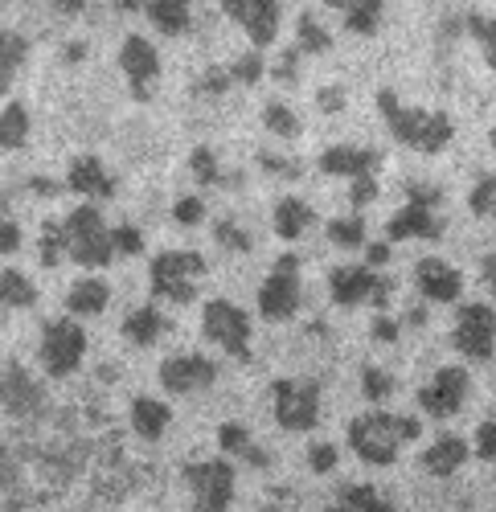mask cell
<instances>
[{"mask_svg": "<svg viewBox=\"0 0 496 512\" xmlns=\"http://www.w3.org/2000/svg\"><path fill=\"white\" fill-rule=\"evenodd\" d=\"M378 111L390 127V136L410 148V152H419V156H435L451 144V119L443 111H427V107H410L402 103L390 87L378 91Z\"/></svg>", "mask_w": 496, "mask_h": 512, "instance_id": "6da1fadb", "label": "cell"}, {"mask_svg": "<svg viewBox=\"0 0 496 512\" xmlns=\"http://www.w3.org/2000/svg\"><path fill=\"white\" fill-rule=\"evenodd\" d=\"M410 439H419V418H410V414L369 410L349 422V447L357 451V459L374 463V467H390L398 459L402 443H410Z\"/></svg>", "mask_w": 496, "mask_h": 512, "instance_id": "7a4b0ae2", "label": "cell"}, {"mask_svg": "<svg viewBox=\"0 0 496 512\" xmlns=\"http://www.w3.org/2000/svg\"><path fill=\"white\" fill-rule=\"evenodd\" d=\"M62 226H66V259H74L78 267L99 271L115 259L111 230L103 226V213L95 205H78L74 213L62 218Z\"/></svg>", "mask_w": 496, "mask_h": 512, "instance_id": "3957f363", "label": "cell"}, {"mask_svg": "<svg viewBox=\"0 0 496 512\" xmlns=\"http://www.w3.org/2000/svg\"><path fill=\"white\" fill-rule=\"evenodd\" d=\"M152 295L169 304H197V283L205 275V254L197 250H160L152 259Z\"/></svg>", "mask_w": 496, "mask_h": 512, "instance_id": "277c9868", "label": "cell"}, {"mask_svg": "<svg viewBox=\"0 0 496 512\" xmlns=\"http://www.w3.org/2000/svg\"><path fill=\"white\" fill-rule=\"evenodd\" d=\"M271 410L283 431H316L320 381L316 377H279L271 386Z\"/></svg>", "mask_w": 496, "mask_h": 512, "instance_id": "5b68a950", "label": "cell"}, {"mask_svg": "<svg viewBox=\"0 0 496 512\" xmlns=\"http://www.w3.org/2000/svg\"><path fill=\"white\" fill-rule=\"evenodd\" d=\"M328 291H333V300H337L341 308L374 304L378 316H386L394 279L378 275L374 267H333V271H328Z\"/></svg>", "mask_w": 496, "mask_h": 512, "instance_id": "8992f818", "label": "cell"}, {"mask_svg": "<svg viewBox=\"0 0 496 512\" xmlns=\"http://www.w3.org/2000/svg\"><path fill=\"white\" fill-rule=\"evenodd\" d=\"M82 357H87V332L78 328L74 316H58L46 320L41 328V365H46L50 377H70Z\"/></svg>", "mask_w": 496, "mask_h": 512, "instance_id": "52a82bcc", "label": "cell"}, {"mask_svg": "<svg viewBox=\"0 0 496 512\" xmlns=\"http://www.w3.org/2000/svg\"><path fill=\"white\" fill-rule=\"evenodd\" d=\"M201 332L222 353H230L238 361H251V320H246V312L234 308L230 300H210V304H205Z\"/></svg>", "mask_w": 496, "mask_h": 512, "instance_id": "ba28073f", "label": "cell"}, {"mask_svg": "<svg viewBox=\"0 0 496 512\" xmlns=\"http://www.w3.org/2000/svg\"><path fill=\"white\" fill-rule=\"evenodd\" d=\"M185 484L193 488V512H230L234 500V463L230 459H205L185 463Z\"/></svg>", "mask_w": 496, "mask_h": 512, "instance_id": "9c48e42d", "label": "cell"}, {"mask_svg": "<svg viewBox=\"0 0 496 512\" xmlns=\"http://www.w3.org/2000/svg\"><path fill=\"white\" fill-rule=\"evenodd\" d=\"M259 312L267 320H292L300 312V254H279L259 287Z\"/></svg>", "mask_w": 496, "mask_h": 512, "instance_id": "30bf717a", "label": "cell"}, {"mask_svg": "<svg viewBox=\"0 0 496 512\" xmlns=\"http://www.w3.org/2000/svg\"><path fill=\"white\" fill-rule=\"evenodd\" d=\"M451 345L468 361H488L496 353V312L488 304H460L456 328H451Z\"/></svg>", "mask_w": 496, "mask_h": 512, "instance_id": "8fae6325", "label": "cell"}, {"mask_svg": "<svg viewBox=\"0 0 496 512\" xmlns=\"http://www.w3.org/2000/svg\"><path fill=\"white\" fill-rule=\"evenodd\" d=\"M119 70L123 78H128V91L136 103H148L152 91H156V78H160V54L148 37L132 33V37H123V46H119Z\"/></svg>", "mask_w": 496, "mask_h": 512, "instance_id": "7c38bea8", "label": "cell"}, {"mask_svg": "<svg viewBox=\"0 0 496 512\" xmlns=\"http://www.w3.org/2000/svg\"><path fill=\"white\" fill-rule=\"evenodd\" d=\"M468 386H472V377H468L464 365H443V369L435 373V381H427V386L419 390L423 414H431V418H439V422L451 418V414H460L464 402H468Z\"/></svg>", "mask_w": 496, "mask_h": 512, "instance_id": "4fadbf2b", "label": "cell"}, {"mask_svg": "<svg viewBox=\"0 0 496 512\" xmlns=\"http://www.w3.org/2000/svg\"><path fill=\"white\" fill-rule=\"evenodd\" d=\"M218 381V365L210 357H197V353H185V357H169L160 365V386L169 394H197L205 386Z\"/></svg>", "mask_w": 496, "mask_h": 512, "instance_id": "5bb4252c", "label": "cell"}, {"mask_svg": "<svg viewBox=\"0 0 496 512\" xmlns=\"http://www.w3.org/2000/svg\"><path fill=\"white\" fill-rule=\"evenodd\" d=\"M226 17L246 29V37L255 41V50H267L279 33V5L275 0H226Z\"/></svg>", "mask_w": 496, "mask_h": 512, "instance_id": "9a60e30c", "label": "cell"}, {"mask_svg": "<svg viewBox=\"0 0 496 512\" xmlns=\"http://www.w3.org/2000/svg\"><path fill=\"white\" fill-rule=\"evenodd\" d=\"M378 164H382V152H374V148H357V144H337V148H324V152H320V173H324V177L357 181V177H369V173H374Z\"/></svg>", "mask_w": 496, "mask_h": 512, "instance_id": "2e32d148", "label": "cell"}, {"mask_svg": "<svg viewBox=\"0 0 496 512\" xmlns=\"http://www.w3.org/2000/svg\"><path fill=\"white\" fill-rule=\"evenodd\" d=\"M415 283H419V291L427 295L431 304H456L464 295V275L451 263H443V259H423L415 267Z\"/></svg>", "mask_w": 496, "mask_h": 512, "instance_id": "e0dca14e", "label": "cell"}, {"mask_svg": "<svg viewBox=\"0 0 496 512\" xmlns=\"http://www.w3.org/2000/svg\"><path fill=\"white\" fill-rule=\"evenodd\" d=\"M386 238L390 242H402V238H419V242H435V238H443V218L435 209H427V205H402L394 218H390V226H386Z\"/></svg>", "mask_w": 496, "mask_h": 512, "instance_id": "ac0fdd59", "label": "cell"}, {"mask_svg": "<svg viewBox=\"0 0 496 512\" xmlns=\"http://www.w3.org/2000/svg\"><path fill=\"white\" fill-rule=\"evenodd\" d=\"M66 189H74L78 197L103 201V197H115V177L103 168V160H99V156H78V160H70Z\"/></svg>", "mask_w": 496, "mask_h": 512, "instance_id": "d6986e66", "label": "cell"}, {"mask_svg": "<svg viewBox=\"0 0 496 512\" xmlns=\"http://www.w3.org/2000/svg\"><path fill=\"white\" fill-rule=\"evenodd\" d=\"M468 463V443L464 439H456V435H443V439H435L427 451H423V472L427 476H456L460 467Z\"/></svg>", "mask_w": 496, "mask_h": 512, "instance_id": "ffe728a7", "label": "cell"}, {"mask_svg": "<svg viewBox=\"0 0 496 512\" xmlns=\"http://www.w3.org/2000/svg\"><path fill=\"white\" fill-rule=\"evenodd\" d=\"M218 447L226 455H238L242 463H251V467H271V455L251 443V431H246L242 422H222L218 426Z\"/></svg>", "mask_w": 496, "mask_h": 512, "instance_id": "44dd1931", "label": "cell"}, {"mask_svg": "<svg viewBox=\"0 0 496 512\" xmlns=\"http://www.w3.org/2000/svg\"><path fill=\"white\" fill-rule=\"evenodd\" d=\"M169 422H173V410L164 406V402H156V398H148V394L132 398V426H136V435H140V439L156 443Z\"/></svg>", "mask_w": 496, "mask_h": 512, "instance_id": "7402d4cb", "label": "cell"}, {"mask_svg": "<svg viewBox=\"0 0 496 512\" xmlns=\"http://www.w3.org/2000/svg\"><path fill=\"white\" fill-rule=\"evenodd\" d=\"M111 300V287L103 279H78L70 291H66V312L70 316H99Z\"/></svg>", "mask_w": 496, "mask_h": 512, "instance_id": "603a6c76", "label": "cell"}, {"mask_svg": "<svg viewBox=\"0 0 496 512\" xmlns=\"http://www.w3.org/2000/svg\"><path fill=\"white\" fill-rule=\"evenodd\" d=\"M164 328H169V320H164V312H160V308H152V304L136 308L128 320H123V336H128L132 345H140V349L156 345V340L164 336Z\"/></svg>", "mask_w": 496, "mask_h": 512, "instance_id": "cb8c5ba5", "label": "cell"}, {"mask_svg": "<svg viewBox=\"0 0 496 512\" xmlns=\"http://www.w3.org/2000/svg\"><path fill=\"white\" fill-rule=\"evenodd\" d=\"M271 226H275V234L279 238H300L308 226H312V205L308 201H300V197H283L279 205H275V213H271Z\"/></svg>", "mask_w": 496, "mask_h": 512, "instance_id": "d4e9b609", "label": "cell"}, {"mask_svg": "<svg viewBox=\"0 0 496 512\" xmlns=\"http://www.w3.org/2000/svg\"><path fill=\"white\" fill-rule=\"evenodd\" d=\"M37 402H41V394L33 386V377L21 365H5V410L9 414H29Z\"/></svg>", "mask_w": 496, "mask_h": 512, "instance_id": "484cf974", "label": "cell"}, {"mask_svg": "<svg viewBox=\"0 0 496 512\" xmlns=\"http://www.w3.org/2000/svg\"><path fill=\"white\" fill-rule=\"evenodd\" d=\"M144 13H148V21H152L164 37H181V33L189 29V17H193L185 0H148Z\"/></svg>", "mask_w": 496, "mask_h": 512, "instance_id": "4316f807", "label": "cell"}, {"mask_svg": "<svg viewBox=\"0 0 496 512\" xmlns=\"http://www.w3.org/2000/svg\"><path fill=\"white\" fill-rule=\"evenodd\" d=\"M333 9H341L345 13V29L349 33H361V37H369V33H378V25H382V0H337Z\"/></svg>", "mask_w": 496, "mask_h": 512, "instance_id": "83f0119b", "label": "cell"}, {"mask_svg": "<svg viewBox=\"0 0 496 512\" xmlns=\"http://www.w3.org/2000/svg\"><path fill=\"white\" fill-rule=\"evenodd\" d=\"M333 512H394V504L374 484H349Z\"/></svg>", "mask_w": 496, "mask_h": 512, "instance_id": "f1b7e54d", "label": "cell"}, {"mask_svg": "<svg viewBox=\"0 0 496 512\" xmlns=\"http://www.w3.org/2000/svg\"><path fill=\"white\" fill-rule=\"evenodd\" d=\"M296 50L308 58V54H328L333 50V33H328L316 13H300V25H296Z\"/></svg>", "mask_w": 496, "mask_h": 512, "instance_id": "f546056e", "label": "cell"}, {"mask_svg": "<svg viewBox=\"0 0 496 512\" xmlns=\"http://www.w3.org/2000/svg\"><path fill=\"white\" fill-rule=\"evenodd\" d=\"M464 29L472 33L480 58L488 62V70H496V17H484V13H468L464 17Z\"/></svg>", "mask_w": 496, "mask_h": 512, "instance_id": "4dcf8cb0", "label": "cell"}, {"mask_svg": "<svg viewBox=\"0 0 496 512\" xmlns=\"http://www.w3.org/2000/svg\"><path fill=\"white\" fill-rule=\"evenodd\" d=\"M37 254H41V267H58L66 259V226L62 222H41V242H37Z\"/></svg>", "mask_w": 496, "mask_h": 512, "instance_id": "1f68e13d", "label": "cell"}, {"mask_svg": "<svg viewBox=\"0 0 496 512\" xmlns=\"http://www.w3.org/2000/svg\"><path fill=\"white\" fill-rule=\"evenodd\" d=\"M0 295H5L9 308H33L37 304V287L17 267H9L5 275H0Z\"/></svg>", "mask_w": 496, "mask_h": 512, "instance_id": "d6a6232c", "label": "cell"}, {"mask_svg": "<svg viewBox=\"0 0 496 512\" xmlns=\"http://www.w3.org/2000/svg\"><path fill=\"white\" fill-rule=\"evenodd\" d=\"M25 136H29V115H25L21 103H9L5 115H0V144H5L9 152H17L25 144Z\"/></svg>", "mask_w": 496, "mask_h": 512, "instance_id": "836d02e7", "label": "cell"}, {"mask_svg": "<svg viewBox=\"0 0 496 512\" xmlns=\"http://www.w3.org/2000/svg\"><path fill=\"white\" fill-rule=\"evenodd\" d=\"M189 168H193V177L201 181V185H242V181H230V177H222V168H218V152L214 148H193V156H189Z\"/></svg>", "mask_w": 496, "mask_h": 512, "instance_id": "e575fe53", "label": "cell"}, {"mask_svg": "<svg viewBox=\"0 0 496 512\" xmlns=\"http://www.w3.org/2000/svg\"><path fill=\"white\" fill-rule=\"evenodd\" d=\"M25 54H29V41L21 33H13V29L0 33V74H5V87H9V78L21 70Z\"/></svg>", "mask_w": 496, "mask_h": 512, "instance_id": "d590c367", "label": "cell"}, {"mask_svg": "<svg viewBox=\"0 0 496 512\" xmlns=\"http://www.w3.org/2000/svg\"><path fill=\"white\" fill-rule=\"evenodd\" d=\"M263 123L271 127V136H279V140H296L300 136V119H296V111L287 103H267L263 107Z\"/></svg>", "mask_w": 496, "mask_h": 512, "instance_id": "8d00e7d4", "label": "cell"}, {"mask_svg": "<svg viewBox=\"0 0 496 512\" xmlns=\"http://www.w3.org/2000/svg\"><path fill=\"white\" fill-rule=\"evenodd\" d=\"M328 238H333L341 250H357V246L365 242L361 213H353V218H333V222H328Z\"/></svg>", "mask_w": 496, "mask_h": 512, "instance_id": "74e56055", "label": "cell"}, {"mask_svg": "<svg viewBox=\"0 0 496 512\" xmlns=\"http://www.w3.org/2000/svg\"><path fill=\"white\" fill-rule=\"evenodd\" d=\"M214 238H218V246H226V250H238V254H251L255 250V238L246 234L234 218H222V222H214Z\"/></svg>", "mask_w": 496, "mask_h": 512, "instance_id": "f35d334b", "label": "cell"}, {"mask_svg": "<svg viewBox=\"0 0 496 512\" xmlns=\"http://www.w3.org/2000/svg\"><path fill=\"white\" fill-rule=\"evenodd\" d=\"M361 390H365L369 402H386L394 394V377L386 369H378V365H365L361 369Z\"/></svg>", "mask_w": 496, "mask_h": 512, "instance_id": "ab89813d", "label": "cell"}, {"mask_svg": "<svg viewBox=\"0 0 496 512\" xmlns=\"http://www.w3.org/2000/svg\"><path fill=\"white\" fill-rule=\"evenodd\" d=\"M267 74V62H263V50H251V54H242V58H234V66H230V78L234 82H242V87H255V82Z\"/></svg>", "mask_w": 496, "mask_h": 512, "instance_id": "60d3db41", "label": "cell"}, {"mask_svg": "<svg viewBox=\"0 0 496 512\" xmlns=\"http://www.w3.org/2000/svg\"><path fill=\"white\" fill-rule=\"evenodd\" d=\"M468 205H472L476 218H492V222H496V173H488L484 181H476Z\"/></svg>", "mask_w": 496, "mask_h": 512, "instance_id": "b9f144b4", "label": "cell"}, {"mask_svg": "<svg viewBox=\"0 0 496 512\" xmlns=\"http://www.w3.org/2000/svg\"><path fill=\"white\" fill-rule=\"evenodd\" d=\"M341 463V451H337V443H312L308 447V467L316 476H328L333 467Z\"/></svg>", "mask_w": 496, "mask_h": 512, "instance_id": "7bdbcfd3", "label": "cell"}, {"mask_svg": "<svg viewBox=\"0 0 496 512\" xmlns=\"http://www.w3.org/2000/svg\"><path fill=\"white\" fill-rule=\"evenodd\" d=\"M230 70H222V66H210V70H201V78L193 82V95H222L226 87H230Z\"/></svg>", "mask_w": 496, "mask_h": 512, "instance_id": "ee69618b", "label": "cell"}, {"mask_svg": "<svg viewBox=\"0 0 496 512\" xmlns=\"http://www.w3.org/2000/svg\"><path fill=\"white\" fill-rule=\"evenodd\" d=\"M205 218V201L201 197H181L177 205H173V222L177 226H197Z\"/></svg>", "mask_w": 496, "mask_h": 512, "instance_id": "f6af8a7d", "label": "cell"}, {"mask_svg": "<svg viewBox=\"0 0 496 512\" xmlns=\"http://www.w3.org/2000/svg\"><path fill=\"white\" fill-rule=\"evenodd\" d=\"M111 242H115V254H140L144 250V234L136 226H115Z\"/></svg>", "mask_w": 496, "mask_h": 512, "instance_id": "bcb514c9", "label": "cell"}, {"mask_svg": "<svg viewBox=\"0 0 496 512\" xmlns=\"http://www.w3.org/2000/svg\"><path fill=\"white\" fill-rule=\"evenodd\" d=\"M259 164L267 168V173H275V177H287V181L304 177V168H300L296 160H283V156H275V152H259Z\"/></svg>", "mask_w": 496, "mask_h": 512, "instance_id": "7dc6e473", "label": "cell"}, {"mask_svg": "<svg viewBox=\"0 0 496 512\" xmlns=\"http://www.w3.org/2000/svg\"><path fill=\"white\" fill-rule=\"evenodd\" d=\"M374 197H378V177H374V173H369V177H357V181L349 185V205H357V209H365Z\"/></svg>", "mask_w": 496, "mask_h": 512, "instance_id": "c3c4849f", "label": "cell"}, {"mask_svg": "<svg viewBox=\"0 0 496 512\" xmlns=\"http://www.w3.org/2000/svg\"><path fill=\"white\" fill-rule=\"evenodd\" d=\"M406 201H410V205H427V209H431V205H439V201H443V189H439V185H423V181H410V185H406Z\"/></svg>", "mask_w": 496, "mask_h": 512, "instance_id": "681fc988", "label": "cell"}, {"mask_svg": "<svg viewBox=\"0 0 496 512\" xmlns=\"http://www.w3.org/2000/svg\"><path fill=\"white\" fill-rule=\"evenodd\" d=\"M300 58H304V54H300L296 46H292V50H283V58L271 66V74H275L279 82H287V87H292V82H296V74H300V70H296V66H300Z\"/></svg>", "mask_w": 496, "mask_h": 512, "instance_id": "f907efd6", "label": "cell"}, {"mask_svg": "<svg viewBox=\"0 0 496 512\" xmlns=\"http://www.w3.org/2000/svg\"><path fill=\"white\" fill-rule=\"evenodd\" d=\"M476 455L484 463H496V422H480V431H476Z\"/></svg>", "mask_w": 496, "mask_h": 512, "instance_id": "816d5d0a", "label": "cell"}, {"mask_svg": "<svg viewBox=\"0 0 496 512\" xmlns=\"http://www.w3.org/2000/svg\"><path fill=\"white\" fill-rule=\"evenodd\" d=\"M316 107H320L324 115L345 111V91H341V87H320V91H316Z\"/></svg>", "mask_w": 496, "mask_h": 512, "instance_id": "f5cc1de1", "label": "cell"}, {"mask_svg": "<svg viewBox=\"0 0 496 512\" xmlns=\"http://www.w3.org/2000/svg\"><path fill=\"white\" fill-rule=\"evenodd\" d=\"M402 336V324L390 320V316H378L374 320V340H382V345H394V340Z\"/></svg>", "mask_w": 496, "mask_h": 512, "instance_id": "db71d44e", "label": "cell"}, {"mask_svg": "<svg viewBox=\"0 0 496 512\" xmlns=\"http://www.w3.org/2000/svg\"><path fill=\"white\" fill-rule=\"evenodd\" d=\"M0 250H5V254L21 250V230H17V222H9V218H5V226H0Z\"/></svg>", "mask_w": 496, "mask_h": 512, "instance_id": "11a10c76", "label": "cell"}, {"mask_svg": "<svg viewBox=\"0 0 496 512\" xmlns=\"http://www.w3.org/2000/svg\"><path fill=\"white\" fill-rule=\"evenodd\" d=\"M390 263V242H369V267H386Z\"/></svg>", "mask_w": 496, "mask_h": 512, "instance_id": "9f6ffc18", "label": "cell"}, {"mask_svg": "<svg viewBox=\"0 0 496 512\" xmlns=\"http://www.w3.org/2000/svg\"><path fill=\"white\" fill-rule=\"evenodd\" d=\"M484 283H488V291L496 295V246L488 250V259H484Z\"/></svg>", "mask_w": 496, "mask_h": 512, "instance_id": "6f0895ef", "label": "cell"}, {"mask_svg": "<svg viewBox=\"0 0 496 512\" xmlns=\"http://www.w3.org/2000/svg\"><path fill=\"white\" fill-rule=\"evenodd\" d=\"M29 189H33V193H46V197H54L62 185H54V181H46V177H33V181H29Z\"/></svg>", "mask_w": 496, "mask_h": 512, "instance_id": "680465c9", "label": "cell"}, {"mask_svg": "<svg viewBox=\"0 0 496 512\" xmlns=\"http://www.w3.org/2000/svg\"><path fill=\"white\" fill-rule=\"evenodd\" d=\"M488 144H492V152H496V127H492V132H488Z\"/></svg>", "mask_w": 496, "mask_h": 512, "instance_id": "91938a15", "label": "cell"}]
</instances>
